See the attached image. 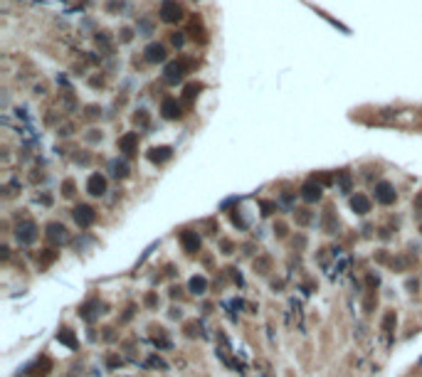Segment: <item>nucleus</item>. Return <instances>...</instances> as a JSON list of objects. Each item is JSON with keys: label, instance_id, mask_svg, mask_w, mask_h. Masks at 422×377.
<instances>
[{"label": "nucleus", "instance_id": "20e7f679", "mask_svg": "<svg viewBox=\"0 0 422 377\" xmlns=\"http://www.w3.org/2000/svg\"><path fill=\"white\" fill-rule=\"evenodd\" d=\"M15 237H17V242H22V244H30V242H35V237H37V229H35V225H32V222H22V225H17V232H15Z\"/></svg>", "mask_w": 422, "mask_h": 377}, {"label": "nucleus", "instance_id": "412c9836", "mask_svg": "<svg viewBox=\"0 0 422 377\" xmlns=\"http://www.w3.org/2000/svg\"><path fill=\"white\" fill-rule=\"evenodd\" d=\"M301 225H306V222H311V215L306 212V210H299V217H296Z\"/></svg>", "mask_w": 422, "mask_h": 377}, {"label": "nucleus", "instance_id": "f8f14e48", "mask_svg": "<svg viewBox=\"0 0 422 377\" xmlns=\"http://www.w3.org/2000/svg\"><path fill=\"white\" fill-rule=\"evenodd\" d=\"M183 72H185V64H183V62L168 64V67H166V79H168V81H180Z\"/></svg>", "mask_w": 422, "mask_h": 377}, {"label": "nucleus", "instance_id": "393cba45", "mask_svg": "<svg viewBox=\"0 0 422 377\" xmlns=\"http://www.w3.org/2000/svg\"><path fill=\"white\" fill-rule=\"evenodd\" d=\"M277 205L274 202H262V210H264V215H272V210H274Z\"/></svg>", "mask_w": 422, "mask_h": 377}, {"label": "nucleus", "instance_id": "a211bd4d", "mask_svg": "<svg viewBox=\"0 0 422 377\" xmlns=\"http://www.w3.org/2000/svg\"><path fill=\"white\" fill-rule=\"evenodd\" d=\"M393 323H395V313L390 311V313L385 315V320H383V328H385V330H390V328H393Z\"/></svg>", "mask_w": 422, "mask_h": 377}, {"label": "nucleus", "instance_id": "5701e85b", "mask_svg": "<svg viewBox=\"0 0 422 377\" xmlns=\"http://www.w3.org/2000/svg\"><path fill=\"white\" fill-rule=\"evenodd\" d=\"M170 42H173L175 47H180V45H183V35H180V32H173V35H170Z\"/></svg>", "mask_w": 422, "mask_h": 377}, {"label": "nucleus", "instance_id": "6e6552de", "mask_svg": "<svg viewBox=\"0 0 422 377\" xmlns=\"http://www.w3.org/2000/svg\"><path fill=\"white\" fill-rule=\"evenodd\" d=\"M161 114H163L166 119H178V116H180V104H178L175 99H163Z\"/></svg>", "mask_w": 422, "mask_h": 377}, {"label": "nucleus", "instance_id": "1a4fd4ad", "mask_svg": "<svg viewBox=\"0 0 422 377\" xmlns=\"http://www.w3.org/2000/svg\"><path fill=\"white\" fill-rule=\"evenodd\" d=\"M136 146H139V133H126L124 138H119V148H121L126 155H131V153L136 151Z\"/></svg>", "mask_w": 422, "mask_h": 377}, {"label": "nucleus", "instance_id": "4be33fe9", "mask_svg": "<svg viewBox=\"0 0 422 377\" xmlns=\"http://www.w3.org/2000/svg\"><path fill=\"white\" fill-rule=\"evenodd\" d=\"M57 338H60V340H65L67 345H74V338H72V333H67V330H62Z\"/></svg>", "mask_w": 422, "mask_h": 377}, {"label": "nucleus", "instance_id": "f257e3e1", "mask_svg": "<svg viewBox=\"0 0 422 377\" xmlns=\"http://www.w3.org/2000/svg\"><path fill=\"white\" fill-rule=\"evenodd\" d=\"M180 17H183V7L175 0H166L161 5V20L163 22H178Z\"/></svg>", "mask_w": 422, "mask_h": 377}, {"label": "nucleus", "instance_id": "2eb2a0df", "mask_svg": "<svg viewBox=\"0 0 422 377\" xmlns=\"http://www.w3.org/2000/svg\"><path fill=\"white\" fill-rule=\"evenodd\" d=\"M205 289H208V281L203 276H193L190 279V291L193 294H205Z\"/></svg>", "mask_w": 422, "mask_h": 377}, {"label": "nucleus", "instance_id": "4468645a", "mask_svg": "<svg viewBox=\"0 0 422 377\" xmlns=\"http://www.w3.org/2000/svg\"><path fill=\"white\" fill-rule=\"evenodd\" d=\"M180 242H183L185 251H198V247H200V237H198L195 232H183V234H180Z\"/></svg>", "mask_w": 422, "mask_h": 377}, {"label": "nucleus", "instance_id": "a878e982", "mask_svg": "<svg viewBox=\"0 0 422 377\" xmlns=\"http://www.w3.org/2000/svg\"><path fill=\"white\" fill-rule=\"evenodd\" d=\"M72 190H74V183H70V180H67V183H65V195H67V197H72V195H74Z\"/></svg>", "mask_w": 422, "mask_h": 377}, {"label": "nucleus", "instance_id": "b1692460", "mask_svg": "<svg viewBox=\"0 0 422 377\" xmlns=\"http://www.w3.org/2000/svg\"><path fill=\"white\" fill-rule=\"evenodd\" d=\"M148 365H151V368H161V370H166V363H163V360H158V358H151V360H148Z\"/></svg>", "mask_w": 422, "mask_h": 377}, {"label": "nucleus", "instance_id": "f3484780", "mask_svg": "<svg viewBox=\"0 0 422 377\" xmlns=\"http://www.w3.org/2000/svg\"><path fill=\"white\" fill-rule=\"evenodd\" d=\"M200 91V84H190V86H185V96L188 99H195V94Z\"/></svg>", "mask_w": 422, "mask_h": 377}, {"label": "nucleus", "instance_id": "f03ea898", "mask_svg": "<svg viewBox=\"0 0 422 377\" xmlns=\"http://www.w3.org/2000/svg\"><path fill=\"white\" fill-rule=\"evenodd\" d=\"M375 200L380 202V205H393L395 200H398V192H395V188L390 185V183H378L375 185Z\"/></svg>", "mask_w": 422, "mask_h": 377}, {"label": "nucleus", "instance_id": "9d476101", "mask_svg": "<svg viewBox=\"0 0 422 377\" xmlns=\"http://www.w3.org/2000/svg\"><path fill=\"white\" fill-rule=\"evenodd\" d=\"M47 239H50V242H55V244H57V242H67V229H65L62 225H57V222H55V225H50V227H47Z\"/></svg>", "mask_w": 422, "mask_h": 377}, {"label": "nucleus", "instance_id": "39448f33", "mask_svg": "<svg viewBox=\"0 0 422 377\" xmlns=\"http://www.w3.org/2000/svg\"><path fill=\"white\" fill-rule=\"evenodd\" d=\"M146 62H153V64H158V62H163L166 60V47L163 45H158V42H153V45H148L146 47Z\"/></svg>", "mask_w": 422, "mask_h": 377}, {"label": "nucleus", "instance_id": "dca6fc26", "mask_svg": "<svg viewBox=\"0 0 422 377\" xmlns=\"http://www.w3.org/2000/svg\"><path fill=\"white\" fill-rule=\"evenodd\" d=\"M111 170H114V175H116V178H124V175L129 173L126 163H114V165H111Z\"/></svg>", "mask_w": 422, "mask_h": 377}, {"label": "nucleus", "instance_id": "bb28decb", "mask_svg": "<svg viewBox=\"0 0 422 377\" xmlns=\"http://www.w3.org/2000/svg\"><path fill=\"white\" fill-rule=\"evenodd\" d=\"M415 207H418V210H422V192H420V197L415 200Z\"/></svg>", "mask_w": 422, "mask_h": 377}, {"label": "nucleus", "instance_id": "0eeeda50", "mask_svg": "<svg viewBox=\"0 0 422 377\" xmlns=\"http://www.w3.org/2000/svg\"><path fill=\"white\" fill-rule=\"evenodd\" d=\"M351 210L353 212H358V215H368V212H370V200H368L365 195L355 192V195L351 197Z\"/></svg>", "mask_w": 422, "mask_h": 377}, {"label": "nucleus", "instance_id": "7ed1b4c3", "mask_svg": "<svg viewBox=\"0 0 422 377\" xmlns=\"http://www.w3.org/2000/svg\"><path fill=\"white\" fill-rule=\"evenodd\" d=\"M74 220H77L79 227H89V225L96 220V215H94V210H91L89 205H79V207L74 210Z\"/></svg>", "mask_w": 422, "mask_h": 377}, {"label": "nucleus", "instance_id": "ddd939ff", "mask_svg": "<svg viewBox=\"0 0 422 377\" xmlns=\"http://www.w3.org/2000/svg\"><path fill=\"white\" fill-rule=\"evenodd\" d=\"M170 148L168 146H161V148H151L148 151V160H153V163H163V160H168L170 158Z\"/></svg>", "mask_w": 422, "mask_h": 377}, {"label": "nucleus", "instance_id": "aec40b11", "mask_svg": "<svg viewBox=\"0 0 422 377\" xmlns=\"http://www.w3.org/2000/svg\"><path fill=\"white\" fill-rule=\"evenodd\" d=\"M134 121H136L139 126H146V124H148V116H146V111H139V114L134 116Z\"/></svg>", "mask_w": 422, "mask_h": 377}, {"label": "nucleus", "instance_id": "9b49d317", "mask_svg": "<svg viewBox=\"0 0 422 377\" xmlns=\"http://www.w3.org/2000/svg\"><path fill=\"white\" fill-rule=\"evenodd\" d=\"M301 195H304V200L316 202V200H321V185H316V183L311 180V183H306V185L301 188Z\"/></svg>", "mask_w": 422, "mask_h": 377}, {"label": "nucleus", "instance_id": "423d86ee", "mask_svg": "<svg viewBox=\"0 0 422 377\" xmlns=\"http://www.w3.org/2000/svg\"><path fill=\"white\" fill-rule=\"evenodd\" d=\"M86 190H89V195L101 197V195L106 192V178H104V175H91L89 183H86Z\"/></svg>", "mask_w": 422, "mask_h": 377}, {"label": "nucleus", "instance_id": "6ab92c4d", "mask_svg": "<svg viewBox=\"0 0 422 377\" xmlns=\"http://www.w3.org/2000/svg\"><path fill=\"white\" fill-rule=\"evenodd\" d=\"M338 183H341V188H343V190H348V188H351V178H348V173H341Z\"/></svg>", "mask_w": 422, "mask_h": 377}]
</instances>
